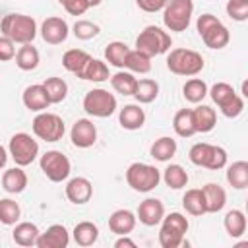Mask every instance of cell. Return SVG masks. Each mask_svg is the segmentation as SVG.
I'll use <instances>...</instances> for the list:
<instances>
[{
	"label": "cell",
	"mask_w": 248,
	"mask_h": 248,
	"mask_svg": "<svg viewBox=\"0 0 248 248\" xmlns=\"http://www.w3.org/2000/svg\"><path fill=\"white\" fill-rule=\"evenodd\" d=\"M0 31L4 37L12 39L17 45L33 43L37 37V23L31 16L25 14H8L0 21Z\"/></svg>",
	"instance_id": "obj_1"
},
{
	"label": "cell",
	"mask_w": 248,
	"mask_h": 248,
	"mask_svg": "<svg viewBox=\"0 0 248 248\" xmlns=\"http://www.w3.org/2000/svg\"><path fill=\"white\" fill-rule=\"evenodd\" d=\"M118 122L124 130H140L145 122V112L140 105H126L124 108H120Z\"/></svg>",
	"instance_id": "obj_21"
},
{
	"label": "cell",
	"mask_w": 248,
	"mask_h": 248,
	"mask_svg": "<svg viewBox=\"0 0 248 248\" xmlns=\"http://www.w3.org/2000/svg\"><path fill=\"white\" fill-rule=\"evenodd\" d=\"M39 165H41V170L45 172V176L50 182H62V180H66L70 176V170H72L70 159L62 151H56V149H50L45 155H41Z\"/></svg>",
	"instance_id": "obj_12"
},
{
	"label": "cell",
	"mask_w": 248,
	"mask_h": 248,
	"mask_svg": "<svg viewBox=\"0 0 248 248\" xmlns=\"http://www.w3.org/2000/svg\"><path fill=\"white\" fill-rule=\"evenodd\" d=\"M70 242V234L64 225H50L37 238V248H66Z\"/></svg>",
	"instance_id": "obj_17"
},
{
	"label": "cell",
	"mask_w": 248,
	"mask_h": 248,
	"mask_svg": "<svg viewBox=\"0 0 248 248\" xmlns=\"http://www.w3.org/2000/svg\"><path fill=\"white\" fill-rule=\"evenodd\" d=\"M161 178H163V182H165L169 188H172V190H180V188H184V186L188 184V172H186L180 165H169V167L163 170Z\"/></svg>",
	"instance_id": "obj_37"
},
{
	"label": "cell",
	"mask_w": 248,
	"mask_h": 248,
	"mask_svg": "<svg viewBox=\"0 0 248 248\" xmlns=\"http://www.w3.org/2000/svg\"><path fill=\"white\" fill-rule=\"evenodd\" d=\"M225 10H227V16L234 21L248 19V0H229Z\"/></svg>",
	"instance_id": "obj_44"
},
{
	"label": "cell",
	"mask_w": 248,
	"mask_h": 248,
	"mask_svg": "<svg viewBox=\"0 0 248 248\" xmlns=\"http://www.w3.org/2000/svg\"><path fill=\"white\" fill-rule=\"evenodd\" d=\"M83 110L97 118H107L116 110V97L107 89H91L83 97Z\"/></svg>",
	"instance_id": "obj_10"
},
{
	"label": "cell",
	"mask_w": 248,
	"mask_h": 248,
	"mask_svg": "<svg viewBox=\"0 0 248 248\" xmlns=\"http://www.w3.org/2000/svg\"><path fill=\"white\" fill-rule=\"evenodd\" d=\"M2 188L8 194H19L27 188V174L25 170H21V167H14L4 170L2 174Z\"/></svg>",
	"instance_id": "obj_22"
},
{
	"label": "cell",
	"mask_w": 248,
	"mask_h": 248,
	"mask_svg": "<svg viewBox=\"0 0 248 248\" xmlns=\"http://www.w3.org/2000/svg\"><path fill=\"white\" fill-rule=\"evenodd\" d=\"M68 33H70V27L68 23L62 19V17H46L41 25V37L45 43L48 45H60L68 39Z\"/></svg>",
	"instance_id": "obj_14"
},
{
	"label": "cell",
	"mask_w": 248,
	"mask_h": 248,
	"mask_svg": "<svg viewBox=\"0 0 248 248\" xmlns=\"http://www.w3.org/2000/svg\"><path fill=\"white\" fill-rule=\"evenodd\" d=\"M8 155L14 159V163L17 167H27V165H31L37 159V155H39V143H37V140L31 138V134L17 132V134H14L10 138Z\"/></svg>",
	"instance_id": "obj_9"
},
{
	"label": "cell",
	"mask_w": 248,
	"mask_h": 248,
	"mask_svg": "<svg viewBox=\"0 0 248 248\" xmlns=\"http://www.w3.org/2000/svg\"><path fill=\"white\" fill-rule=\"evenodd\" d=\"M172 128L180 138L194 136L196 126H194V118H192V108H180L172 118Z\"/></svg>",
	"instance_id": "obj_33"
},
{
	"label": "cell",
	"mask_w": 248,
	"mask_h": 248,
	"mask_svg": "<svg viewBox=\"0 0 248 248\" xmlns=\"http://www.w3.org/2000/svg\"><path fill=\"white\" fill-rule=\"evenodd\" d=\"M227 182L236 190H244L248 186V163L246 161H234L232 165H229Z\"/></svg>",
	"instance_id": "obj_31"
},
{
	"label": "cell",
	"mask_w": 248,
	"mask_h": 248,
	"mask_svg": "<svg viewBox=\"0 0 248 248\" xmlns=\"http://www.w3.org/2000/svg\"><path fill=\"white\" fill-rule=\"evenodd\" d=\"M14 58H16V66L19 70H23V72H31V70H35L39 66V50L31 43L21 45Z\"/></svg>",
	"instance_id": "obj_26"
},
{
	"label": "cell",
	"mask_w": 248,
	"mask_h": 248,
	"mask_svg": "<svg viewBox=\"0 0 248 248\" xmlns=\"http://www.w3.org/2000/svg\"><path fill=\"white\" fill-rule=\"evenodd\" d=\"M194 14L192 0H169L163 8V23L169 31H186Z\"/></svg>",
	"instance_id": "obj_8"
},
{
	"label": "cell",
	"mask_w": 248,
	"mask_h": 248,
	"mask_svg": "<svg viewBox=\"0 0 248 248\" xmlns=\"http://www.w3.org/2000/svg\"><path fill=\"white\" fill-rule=\"evenodd\" d=\"M93 196V184L85 178V176H76L72 180H68L66 184V198L76 203V205H83L91 200Z\"/></svg>",
	"instance_id": "obj_16"
},
{
	"label": "cell",
	"mask_w": 248,
	"mask_h": 248,
	"mask_svg": "<svg viewBox=\"0 0 248 248\" xmlns=\"http://www.w3.org/2000/svg\"><path fill=\"white\" fill-rule=\"evenodd\" d=\"M196 29L203 41L205 46L209 48H225L231 41V33L229 29L221 23L219 17H215L213 14H202L198 17V23H196Z\"/></svg>",
	"instance_id": "obj_2"
},
{
	"label": "cell",
	"mask_w": 248,
	"mask_h": 248,
	"mask_svg": "<svg viewBox=\"0 0 248 248\" xmlns=\"http://www.w3.org/2000/svg\"><path fill=\"white\" fill-rule=\"evenodd\" d=\"M6 163H8V151H6V147L0 145V169H4Z\"/></svg>",
	"instance_id": "obj_50"
},
{
	"label": "cell",
	"mask_w": 248,
	"mask_h": 248,
	"mask_svg": "<svg viewBox=\"0 0 248 248\" xmlns=\"http://www.w3.org/2000/svg\"><path fill=\"white\" fill-rule=\"evenodd\" d=\"M182 93H184V99L190 101V103H202L203 97L207 95V83L200 78H192L184 83L182 87Z\"/></svg>",
	"instance_id": "obj_40"
},
{
	"label": "cell",
	"mask_w": 248,
	"mask_h": 248,
	"mask_svg": "<svg viewBox=\"0 0 248 248\" xmlns=\"http://www.w3.org/2000/svg\"><path fill=\"white\" fill-rule=\"evenodd\" d=\"M188 159L196 165V167H205L209 170H219L227 165V151L219 145H211V143H194L188 151Z\"/></svg>",
	"instance_id": "obj_7"
},
{
	"label": "cell",
	"mask_w": 248,
	"mask_h": 248,
	"mask_svg": "<svg viewBox=\"0 0 248 248\" xmlns=\"http://www.w3.org/2000/svg\"><path fill=\"white\" fill-rule=\"evenodd\" d=\"M223 225H225V231L229 232V236L238 238L246 232V215L240 209H231V211H227Z\"/></svg>",
	"instance_id": "obj_32"
},
{
	"label": "cell",
	"mask_w": 248,
	"mask_h": 248,
	"mask_svg": "<svg viewBox=\"0 0 248 248\" xmlns=\"http://www.w3.org/2000/svg\"><path fill=\"white\" fill-rule=\"evenodd\" d=\"M19 215H21V209H19L17 202H14L10 198L0 200V223L2 225H16Z\"/></svg>",
	"instance_id": "obj_41"
},
{
	"label": "cell",
	"mask_w": 248,
	"mask_h": 248,
	"mask_svg": "<svg viewBox=\"0 0 248 248\" xmlns=\"http://www.w3.org/2000/svg\"><path fill=\"white\" fill-rule=\"evenodd\" d=\"M74 240L78 246H93L99 238V229L91 221H81L74 227Z\"/></svg>",
	"instance_id": "obj_29"
},
{
	"label": "cell",
	"mask_w": 248,
	"mask_h": 248,
	"mask_svg": "<svg viewBox=\"0 0 248 248\" xmlns=\"http://www.w3.org/2000/svg\"><path fill=\"white\" fill-rule=\"evenodd\" d=\"M203 58L192 48H172L167 56V68L176 76H198L203 70Z\"/></svg>",
	"instance_id": "obj_3"
},
{
	"label": "cell",
	"mask_w": 248,
	"mask_h": 248,
	"mask_svg": "<svg viewBox=\"0 0 248 248\" xmlns=\"http://www.w3.org/2000/svg\"><path fill=\"white\" fill-rule=\"evenodd\" d=\"M170 46H172L170 35L157 25H147L136 39V50L147 54L149 58L169 52Z\"/></svg>",
	"instance_id": "obj_4"
},
{
	"label": "cell",
	"mask_w": 248,
	"mask_h": 248,
	"mask_svg": "<svg viewBox=\"0 0 248 248\" xmlns=\"http://www.w3.org/2000/svg\"><path fill=\"white\" fill-rule=\"evenodd\" d=\"M165 217V205L161 200L157 198H147L140 203L138 207V219L140 223H143L145 227H155L161 223V219Z\"/></svg>",
	"instance_id": "obj_15"
},
{
	"label": "cell",
	"mask_w": 248,
	"mask_h": 248,
	"mask_svg": "<svg viewBox=\"0 0 248 248\" xmlns=\"http://www.w3.org/2000/svg\"><path fill=\"white\" fill-rule=\"evenodd\" d=\"M161 231H159V244L163 248H178L184 244V236L188 232V219L182 213H169L161 219Z\"/></svg>",
	"instance_id": "obj_5"
},
{
	"label": "cell",
	"mask_w": 248,
	"mask_h": 248,
	"mask_svg": "<svg viewBox=\"0 0 248 248\" xmlns=\"http://www.w3.org/2000/svg\"><path fill=\"white\" fill-rule=\"evenodd\" d=\"M62 6L70 16H83L89 10L87 0H66Z\"/></svg>",
	"instance_id": "obj_47"
},
{
	"label": "cell",
	"mask_w": 248,
	"mask_h": 248,
	"mask_svg": "<svg viewBox=\"0 0 248 248\" xmlns=\"http://www.w3.org/2000/svg\"><path fill=\"white\" fill-rule=\"evenodd\" d=\"M182 207L190 215H196V217L207 213L205 211V198H203L202 188H190V190H186V194L182 196Z\"/></svg>",
	"instance_id": "obj_28"
},
{
	"label": "cell",
	"mask_w": 248,
	"mask_h": 248,
	"mask_svg": "<svg viewBox=\"0 0 248 248\" xmlns=\"http://www.w3.org/2000/svg\"><path fill=\"white\" fill-rule=\"evenodd\" d=\"M221 108V112L227 116V118H236V116H240L242 114V110H244V99L240 97V95H234L231 101H227L223 107H219Z\"/></svg>",
	"instance_id": "obj_45"
},
{
	"label": "cell",
	"mask_w": 248,
	"mask_h": 248,
	"mask_svg": "<svg viewBox=\"0 0 248 248\" xmlns=\"http://www.w3.org/2000/svg\"><path fill=\"white\" fill-rule=\"evenodd\" d=\"M136 83L138 79L134 78L132 72H116L114 76H110V85L120 95H134Z\"/></svg>",
	"instance_id": "obj_39"
},
{
	"label": "cell",
	"mask_w": 248,
	"mask_h": 248,
	"mask_svg": "<svg viewBox=\"0 0 248 248\" xmlns=\"http://www.w3.org/2000/svg\"><path fill=\"white\" fill-rule=\"evenodd\" d=\"M128 45L122 43V41H112L107 45L105 48V60L114 66V68H124V60H126V54H128Z\"/></svg>",
	"instance_id": "obj_38"
},
{
	"label": "cell",
	"mask_w": 248,
	"mask_h": 248,
	"mask_svg": "<svg viewBox=\"0 0 248 248\" xmlns=\"http://www.w3.org/2000/svg\"><path fill=\"white\" fill-rule=\"evenodd\" d=\"M167 2H169V0H136L138 8H140V10H143V12H147V14L161 12V10L165 8V4H167Z\"/></svg>",
	"instance_id": "obj_48"
},
{
	"label": "cell",
	"mask_w": 248,
	"mask_h": 248,
	"mask_svg": "<svg viewBox=\"0 0 248 248\" xmlns=\"http://www.w3.org/2000/svg\"><path fill=\"white\" fill-rule=\"evenodd\" d=\"M114 248H136V242L128 238V234H120V238L114 242Z\"/></svg>",
	"instance_id": "obj_49"
},
{
	"label": "cell",
	"mask_w": 248,
	"mask_h": 248,
	"mask_svg": "<svg viewBox=\"0 0 248 248\" xmlns=\"http://www.w3.org/2000/svg\"><path fill=\"white\" fill-rule=\"evenodd\" d=\"M79 78L85 79V81H105V79L110 78V76H108V66H107L103 60L91 56V60L85 64V68H83V72L79 74Z\"/></svg>",
	"instance_id": "obj_34"
},
{
	"label": "cell",
	"mask_w": 248,
	"mask_h": 248,
	"mask_svg": "<svg viewBox=\"0 0 248 248\" xmlns=\"http://www.w3.org/2000/svg\"><path fill=\"white\" fill-rule=\"evenodd\" d=\"M124 68H128L132 74H147L151 70V58L140 50H128L126 60H124Z\"/></svg>",
	"instance_id": "obj_35"
},
{
	"label": "cell",
	"mask_w": 248,
	"mask_h": 248,
	"mask_svg": "<svg viewBox=\"0 0 248 248\" xmlns=\"http://www.w3.org/2000/svg\"><path fill=\"white\" fill-rule=\"evenodd\" d=\"M101 2H103V0H87V4H89V8H91V6H99Z\"/></svg>",
	"instance_id": "obj_52"
},
{
	"label": "cell",
	"mask_w": 248,
	"mask_h": 248,
	"mask_svg": "<svg viewBox=\"0 0 248 248\" xmlns=\"http://www.w3.org/2000/svg\"><path fill=\"white\" fill-rule=\"evenodd\" d=\"M207 93L211 95V99H213V103H215L217 107H223L227 101H231V99L236 95L234 89H232V85H229V83H225V81L215 83L211 89H207Z\"/></svg>",
	"instance_id": "obj_42"
},
{
	"label": "cell",
	"mask_w": 248,
	"mask_h": 248,
	"mask_svg": "<svg viewBox=\"0 0 248 248\" xmlns=\"http://www.w3.org/2000/svg\"><path fill=\"white\" fill-rule=\"evenodd\" d=\"M89 60H91V56H89L85 50L70 48V50H66L64 56H62V66H64L68 72H72V74H76V76L79 78V74L83 72V68H85V64H87Z\"/></svg>",
	"instance_id": "obj_25"
},
{
	"label": "cell",
	"mask_w": 248,
	"mask_h": 248,
	"mask_svg": "<svg viewBox=\"0 0 248 248\" xmlns=\"http://www.w3.org/2000/svg\"><path fill=\"white\" fill-rule=\"evenodd\" d=\"M39 234H41V231H39V227L35 225V223H17L16 225V229H14V232H12V238H14V242L16 244H19V246H37V238H39Z\"/></svg>",
	"instance_id": "obj_24"
},
{
	"label": "cell",
	"mask_w": 248,
	"mask_h": 248,
	"mask_svg": "<svg viewBox=\"0 0 248 248\" xmlns=\"http://www.w3.org/2000/svg\"><path fill=\"white\" fill-rule=\"evenodd\" d=\"M43 87L46 91V97H48L50 105L62 103L66 99V95H68V83L62 78H46Z\"/></svg>",
	"instance_id": "obj_36"
},
{
	"label": "cell",
	"mask_w": 248,
	"mask_h": 248,
	"mask_svg": "<svg viewBox=\"0 0 248 248\" xmlns=\"http://www.w3.org/2000/svg\"><path fill=\"white\" fill-rule=\"evenodd\" d=\"M99 31H101L99 25L93 23V21H89V19H78V21L74 23V35H76V39H79V41H89V39L97 37Z\"/></svg>",
	"instance_id": "obj_43"
},
{
	"label": "cell",
	"mask_w": 248,
	"mask_h": 248,
	"mask_svg": "<svg viewBox=\"0 0 248 248\" xmlns=\"http://www.w3.org/2000/svg\"><path fill=\"white\" fill-rule=\"evenodd\" d=\"M157 95H159V83L155 79H149V78L138 79L136 89H134V97L138 103H141V105L153 103L157 99Z\"/></svg>",
	"instance_id": "obj_30"
},
{
	"label": "cell",
	"mask_w": 248,
	"mask_h": 248,
	"mask_svg": "<svg viewBox=\"0 0 248 248\" xmlns=\"http://www.w3.org/2000/svg\"><path fill=\"white\" fill-rule=\"evenodd\" d=\"M21 101H23L25 108H29V110H33V112H43V110L48 108V105H50L43 83H35V85L25 87V91H23V95H21Z\"/></svg>",
	"instance_id": "obj_18"
},
{
	"label": "cell",
	"mask_w": 248,
	"mask_h": 248,
	"mask_svg": "<svg viewBox=\"0 0 248 248\" xmlns=\"http://www.w3.org/2000/svg\"><path fill=\"white\" fill-rule=\"evenodd\" d=\"M16 56V43L4 35H0V62H8Z\"/></svg>",
	"instance_id": "obj_46"
},
{
	"label": "cell",
	"mask_w": 248,
	"mask_h": 248,
	"mask_svg": "<svg viewBox=\"0 0 248 248\" xmlns=\"http://www.w3.org/2000/svg\"><path fill=\"white\" fill-rule=\"evenodd\" d=\"M126 182L134 192H151L161 182V170L147 163H132L126 170Z\"/></svg>",
	"instance_id": "obj_6"
},
{
	"label": "cell",
	"mask_w": 248,
	"mask_h": 248,
	"mask_svg": "<svg viewBox=\"0 0 248 248\" xmlns=\"http://www.w3.org/2000/svg\"><path fill=\"white\" fill-rule=\"evenodd\" d=\"M202 192H203V198H205V211L207 213H219L225 207V203H227V192L219 184L209 182V184H205L202 188Z\"/></svg>",
	"instance_id": "obj_20"
},
{
	"label": "cell",
	"mask_w": 248,
	"mask_h": 248,
	"mask_svg": "<svg viewBox=\"0 0 248 248\" xmlns=\"http://www.w3.org/2000/svg\"><path fill=\"white\" fill-rule=\"evenodd\" d=\"M33 134L39 138V140H45V141H58L62 140L64 132H66V126H64V120L54 114V112H39L35 118H33Z\"/></svg>",
	"instance_id": "obj_11"
},
{
	"label": "cell",
	"mask_w": 248,
	"mask_h": 248,
	"mask_svg": "<svg viewBox=\"0 0 248 248\" xmlns=\"http://www.w3.org/2000/svg\"><path fill=\"white\" fill-rule=\"evenodd\" d=\"M136 221H138V217L130 209H116L108 217V229L118 236L120 234H130L136 227Z\"/></svg>",
	"instance_id": "obj_19"
},
{
	"label": "cell",
	"mask_w": 248,
	"mask_h": 248,
	"mask_svg": "<svg viewBox=\"0 0 248 248\" xmlns=\"http://www.w3.org/2000/svg\"><path fill=\"white\" fill-rule=\"evenodd\" d=\"M192 118H194V126H196V132H211L217 124V114L211 107L207 105H200L196 108H192Z\"/></svg>",
	"instance_id": "obj_23"
},
{
	"label": "cell",
	"mask_w": 248,
	"mask_h": 248,
	"mask_svg": "<svg viewBox=\"0 0 248 248\" xmlns=\"http://www.w3.org/2000/svg\"><path fill=\"white\" fill-rule=\"evenodd\" d=\"M149 153H151L153 159H157V161H161V163H167V161H170V159L174 157V153H176V140H172V138H169V136H163V138H159V140H155V141L151 143Z\"/></svg>",
	"instance_id": "obj_27"
},
{
	"label": "cell",
	"mask_w": 248,
	"mask_h": 248,
	"mask_svg": "<svg viewBox=\"0 0 248 248\" xmlns=\"http://www.w3.org/2000/svg\"><path fill=\"white\" fill-rule=\"evenodd\" d=\"M58 2H60V4H64V2H66V0H58Z\"/></svg>",
	"instance_id": "obj_53"
},
{
	"label": "cell",
	"mask_w": 248,
	"mask_h": 248,
	"mask_svg": "<svg viewBox=\"0 0 248 248\" xmlns=\"http://www.w3.org/2000/svg\"><path fill=\"white\" fill-rule=\"evenodd\" d=\"M70 140L76 147L79 149H87L97 141V128L91 120L87 118H79L74 122L72 130H70Z\"/></svg>",
	"instance_id": "obj_13"
},
{
	"label": "cell",
	"mask_w": 248,
	"mask_h": 248,
	"mask_svg": "<svg viewBox=\"0 0 248 248\" xmlns=\"http://www.w3.org/2000/svg\"><path fill=\"white\" fill-rule=\"evenodd\" d=\"M242 95L248 97V81H242Z\"/></svg>",
	"instance_id": "obj_51"
}]
</instances>
